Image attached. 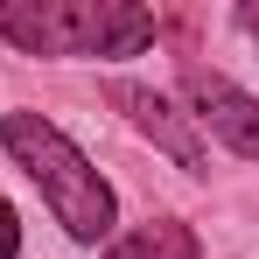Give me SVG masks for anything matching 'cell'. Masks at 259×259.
I'll list each match as a JSON object with an SVG mask.
<instances>
[{
  "label": "cell",
  "mask_w": 259,
  "mask_h": 259,
  "mask_svg": "<svg viewBox=\"0 0 259 259\" xmlns=\"http://www.w3.org/2000/svg\"><path fill=\"white\" fill-rule=\"evenodd\" d=\"M0 140H7L14 168L42 189V203L56 210V224H63L77 245L112 238V224H119L112 182L77 154V140L56 126V119H42V112H7V119H0Z\"/></svg>",
  "instance_id": "cell-1"
},
{
  "label": "cell",
  "mask_w": 259,
  "mask_h": 259,
  "mask_svg": "<svg viewBox=\"0 0 259 259\" xmlns=\"http://www.w3.org/2000/svg\"><path fill=\"white\" fill-rule=\"evenodd\" d=\"M238 28H245V35L259 42V0H245V7H238Z\"/></svg>",
  "instance_id": "cell-7"
},
{
  "label": "cell",
  "mask_w": 259,
  "mask_h": 259,
  "mask_svg": "<svg viewBox=\"0 0 259 259\" xmlns=\"http://www.w3.org/2000/svg\"><path fill=\"white\" fill-rule=\"evenodd\" d=\"M0 35L28 56H140L154 14L133 0H0Z\"/></svg>",
  "instance_id": "cell-2"
},
{
  "label": "cell",
  "mask_w": 259,
  "mask_h": 259,
  "mask_svg": "<svg viewBox=\"0 0 259 259\" xmlns=\"http://www.w3.org/2000/svg\"><path fill=\"white\" fill-rule=\"evenodd\" d=\"M0 259H21V217H14V203H0Z\"/></svg>",
  "instance_id": "cell-6"
},
{
  "label": "cell",
  "mask_w": 259,
  "mask_h": 259,
  "mask_svg": "<svg viewBox=\"0 0 259 259\" xmlns=\"http://www.w3.org/2000/svg\"><path fill=\"white\" fill-rule=\"evenodd\" d=\"M98 259H203V252H196V231H189V224L147 217V224H133L119 245H105Z\"/></svg>",
  "instance_id": "cell-5"
},
{
  "label": "cell",
  "mask_w": 259,
  "mask_h": 259,
  "mask_svg": "<svg viewBox=\"0 0 259 259\" xmlns=\"http://www.w3.org/2000/svg\"><path fill=\"white\" fill-rule=\"evenodd\" d=\"M182 98H189V126H210L231 154L259 161V98L252 91H238L231 77L189 63V70H182Z\"/></svg>",
  "instance_id": "cell-3"
},
{
  "label": "cell",
  "mask_w": 259,
  "mask_h": 259,
  "mask_svg": "<svg viewBox=\"0 0 259 259\" xmlns=\"http://www.w3.org/2000/svg\"><path fill=\"white\" fill-rule=\"evenodd\" d=\"M105 98H112V105H119V112H126V119L147 133L161 154H168L175 168H189V175H203V168H210V154H203V140H196V126H189V112H175V105H168L154 84L112 77V84H105Z\"/></svg>",
  "instance_id": "cell-4"
}]
</instances>
